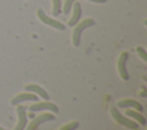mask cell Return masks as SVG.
Wrapping results in <instances>:
<instances>
[{"instance_id":"3957f363","label":"cell","mask_w":147,"mask_h":130,"mask_svg":"<svg viewBox=\"0 0 147 130\" xmlns=\"http://www.w3.org/2000/svg\"><path fill=\"white\" fill-rule=\"evenodd\" d=\"M37 16H38V18H39L44 24H46V25H48V26H51V28H54V29L60 30V31H62V30L65 29V25H64L63 23H61L60 21H57V20H55V18L49 17L41 8L38 9Z\"/></svg>"},{"instance_id":"2e32d148","label":"cell","mask_w":147,"mask_h":130,"mask_svg":"<svg viewBox=\"0 0 147 130\" xmlns=\"http://www.w3.org/2000/svg\"><path fill=\"white\" fill-rule=\"evenodd\" d=\"M137 53H138V55H139L144 61H147V53H146V51H145L142 47L138 46V47H137Z\"/></svg>"},{"instance_id":"7a4b0ae2","label":"cell","mask_w":147,"mask_h":130,"mask_svg":"<svg viewBox=\"0 0 147 130\" xmlns=\"http://www.w3.org/2000/svg\"><path fill=\"white\" fill-rule=\"evenodd\" d=\"M110 114H111L113 118L117 123H119L121 125H123L125 128H129V129H132V130H137L139 128L138 123H136L134 121L130 120L129 117H125L122 113H119V110L117 109V107H111L110 108Z\"/></svg>"},{"instance_id":"ba28073f","label":"cell","mask_w":147,"mask_h":130,"mask_svg":"<svg viewBox=\"0 0 147 130\" xmlns=\"http://www.w3.org/2000/svg\"><path fill=\"white\" fill-rule=\"evenodd\" d=\"M37 100H38L37 94H34V93L28 91V92H22V93L15 95V97L11 99L10 104L14 105V106H16V105H18V104H21V102H23V101H37Z\"/></svg>"},{"instance_id":"5bb4252c","label":"cell","mask_w":147,"mask_h":130,"mask_svg":"<svg viewBox=\"0 0 147 130\" xmlns=\"http://www.w3.org/2000/svg\"><path fill=\"white\" fill-rule=\"evenodd\" d=\"M79 127V122L78 121H71L64 125H62L59 130H76Z\"/></svg>"},{"instance_id":"8fae6325","label":"cell","mask_w":147,"mask_h":130,"mask_svg":"<svg viewBox=\"0 0 147 130\" xmlns=\"http://www.w3.org/2000/svg\"><path fill=\"white\" fill-rule=\"evenodd\" d=\"M26 91H29V92H33V93H36V94H38L39 97H41L42 99H46V100H48L49 99V94L47 93V91L45 90V89H42L40 85H38V84H28V85H25V87H24Z\"/></svg>"},{"instance_id":"9a60e30c","label":"cell","mask_w":147,"mask_h":130,"mask_svg":"<svg viewBox=\"0 0 147 130\" xmlns=\"http://www.w3.org/2000/svg\"><path fill=\"white\" fill-rule=\"evenodd\" d=\"M77 1V0H64V5H63V13L67 15L70 13L71 10V7L74 5V2Z\"/></svg>"},{"instance_id":"7c38bea8","label":"cell","mask_w":147,"mask_h":130,"mask_svg":"<svg viewBox=\"0 0 147 130\" xmlns=\"http://www.w3.org/2000/svg\"><path fill=\"white\" fill-rule=\"evenodd\" d=\"M125 115H126V116H129V117L134 118V120H136V121H138V123H139V124H141V125H145V124H146V118H145L140 113H138V110L126 109V110H125Z\"/></svg>"},{"instance_id":"4fadbf2b","label":"cell","mask_w":147,"mask_h":130,"mask_svg":"<svg viewBox=\"0 0 147 130\" xmlns=\"http://www.w3.org/2000/svg\"><path fill=\"white\" fill-rule=\"evenodd\" d=\"M52 14L53 16H59L62 9V5H61V0H52Z\"/></svg>"},{"instance_id":"6da1fadb","label":"cell","mask_w":147,"mask_h":130,"mask_svg":"<svg viewBox=\"0 0 147 130\" xmlns=\"http://www.w3.org/2000/svg\"><path fill=\"white\" fill-rule=\"evenodd\" d=\"M95 24V21L91 17H86L84 18L83 21H79L76 25H74V31H72V37H71V40H72V44L75 47H78L79 44H80V38H82V33L85 29L87 28H91Z\"/></svg>"},{"instance_id":"52a82bcc","label":"cell","mask_w":147,"mask_h":130,"mask_svg":"<svg viewBox=\"0 0 147 130\" xmlns=\"http://www.w3.org/2000/svg\"><path fill=\"white\" fill-rule=\"evenodd\" d=\"M30 112H39V110H51L53 113H59V107L49 101H40V102H36L32 106L29 107Z\"/></svg>"},{"instance_id":"9c48e42d","label":"cell","mask_w":147,"mask_h":130,"mask_svg":"<svg viewBox=\"0 0 147 130\" xmlns=\"http://www.w3.org/2000/svg\"><path fill=\"white\" fill-rule=\"evenodd\" d=\"M71 9H72V16H71L70 20L68 21V25H69V26L76 25V24L80 21L82 13H83V10H82V5H80L78 1H75V2H74Z\"/></svg>"},{"instance_id":"8992f818","label":"cell","mask_w":147,"mask_h":130,"mask_svg":"<svg viewBox=\"0 0 147 130\" xmlns=\"http://www.w3.org/2000/svg\"><path fill=\"white\" fill-rule=\"evenodd\" d=\"M16 114H17V124L13 130H24L28 124V115H26V107L22 105H16Z\"/></svg>"},{"instance_id":"277c9868","label":"cell","mask_w":147,"mask_h":130,"mask_svg":"<svg viewBox=\"0 0 147 130\" xmlns=\"http://www.w3.org/2000/svg\"><path fill=\"white\" fill-rule=\"evenodd\" d=\"M129 58H130L129 52L124 51V52H122V53L119 54V58H118V60H117V70H118L119 76H121L124 81H127V79L130 78L129 71H127V69H126V63H127Z\"/></svg>"},{"instance_id":"30bf717a","label":"cell","mask_w":147,"mask_h":130,"mask_svg":"<svg viewBox=\"0 0 147 130\" xmlns=\"http://www.w3.org/2000/svg\"><path fill=\"white\" fill-rule=\"evenodd\" d=\"M117 107H119V108H134L138 112H142L144 110V106L139 101H137L134 99H130V98L119 100L117 102Z\"/></svg>"},{"instance_id":"e0dca14e","label":"cell","mask_w":147,"mask_h":130,"mask_svg":"<svg viewBox=\"0 0 147 130\" xmlns=\"http://www.w3.org/2000/svg\"><path fill=\"white\" fill-rule=\"evenodd\" d=\"M91 2H94V3H105L107 0H88Z\"/></svg>"},{"instance_id":"5b68a950","label":"cell","mask_w":147,"mask_h":130,"mask_svg":"<svg viewBox=\"0 0 147 130\" xmlns=\"http://www.w3.org/2000/svg\"><path fill=\"white\" fill-rule=\"evenodd\" d=\"M53 120H55V116L53 114H51V113H44V114H41L39 116L33 117L32 121L28 124V127H25L24 130H37V128L40 124H42V123H45L47 121H53Z\"/></svg>"},{"instance_id":"ac0fdd59","label":"cell","mask_w":147,"mask_h":130,"mask_svg":"<svg viewBox=\"0 0 147 130\" xmlns=\"http://www.w3.org/2000/svg\"><path fill=\"white\" fill-rule=\"evenodd\" d=\"M0 130H6V129H5L3 127H1V125H0Z\"/></svg>"}]
</instances>
